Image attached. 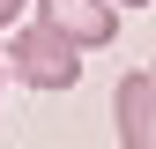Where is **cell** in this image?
<instances>
[{
  "mask_svg": "<svg viewBox=\"0 0 156 149\" xmlns=\"http://www.w3.org/2000/svg\"><path fill=\"white\" fill-rule=\"evenodd\" d=\"M74 52H82V45H67L52 23H30L8 45V67L23 74L30 89H74V82H82V60H74Z\"/></svg>",
  "mask_w": 156,
  "mask_h": 149,
  "instance_id": "1",
  "label": "cell"
},
{
  "mask_svg": "<svg viewBox=\"0 0 156 149\" xmlns=\"http://www.w3.org/2000/svg\"><path fill=\"white\" fill-rule=\"evenodd\" d=\"M37 23H52L67 45H112L119 37V8L112 0H37Z\"/></svg>",
  "mask_w": 156,
  "mask_h": 149,
  "instance_id": "2",
  "label": "cell"
},
{
  "mask_svg": "<svg viewBox=\"0 0 156 149\" xmlns=\"http://www.w3.org/2000/svg\"><path fill=\"white\" fill-rule=\"evenodd\" d=\"M112 112H119V142L126 149H156V74H126L112 89Z\"/></svg>",
  "mask_w": 156,
  "mask_h": 149,
  "instance_id": "3",
  "label": "cell"
},
{
  "mask_svg": "<svg viewBox=\"0 0 156 149\" xmlns=\"http://www.w3.org/2000/svg\"><path fill=\"white\" fill-rule=\"evenodd\" d=\"M15 15H23V0H0V23H15Z\"/></svg>",
  "mask_w": 156,
  "mask_h": 149,
  "instance_id": "4",
  "label": "cell"
},
{
  "mask_svg": "<svg viewBox=\"0 0 156 149\" xmlns=\"http://www.w3.org/2000/svg\"><path fill=\"white\" fill-rule=\"evenodd\" d=\"M112 8H119V0H112ZM126 8H141V0H126Z\"/></svg>",
  "mask_w": 156,
  "mask_h": 149,
  "instance_id": "5",
  "label": "cell"
},
{
  "mask_svg": "<svg viewBox=\"0 0 156 149\" xmlns=\"http://www.w3.org/2000/svg\"><path fill=\"white\" fill-rule=\"evenodd\" d=\"M149 74H156V67H149Z\"/></svg>",
  "mask_w": 156,
  "mask_h": 149,
  "instance_id": "6",
  "label": "cell"
}]
</instances>
